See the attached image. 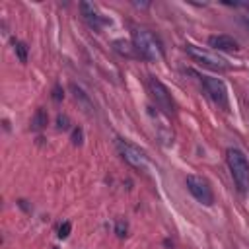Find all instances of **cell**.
<instances>
[{
	"instance_id": "obj_8",
	"label": "cell",
	"mask_w": 249,
	"mask_h": 249,
	"mask_svg": "<svg viewBox=\"0 0 249 249\" xmlns=\"http://www.w3.org/2000/svg\"><path fill=\"white\" fill-rule=\"evenodd\" d=\"M148 115H150L152 121L156 123V132H158L160 140H161L163 144H171V142H173V132H171L167 115H163V113L158 111L156 107H148Z\"/></svg>"
},
{
	"instance_id": "obj_11",
	"label": "cell",
	"mask_w": 249,
	"mask_h": 249,
	"mask_svg": "<svg viewBox=\"0 0 249 249\" xmlns=\"http://www.w3.org/2000/svg\"><path fill=\"white\" fill-rule=\"evenodd\" d=\"M113 49H115L121 56H126V58H134V56H138L136 47H134L130 41H126V39H115V41H113Z\"/></svg>"
},
{
	"instance_id": "obj_19",
	"label": "cell",
	"mask_w": 249,
	"mask_h": 249,
	"mask_svg": "<svg viewBox=\"0 0 249 249\" xmlns=\"http://www.w3.org/2000/svg\"><path fill=\"white\" fill-rule=\"evenodd\" d=\"M62 97H64V93H62V89H60V86H54V88H53V99H54V101H60Z\"/></svg>"
},
{
	"instance_id": "obj_20",
	"label": "cell",
	"mask_w": 249,
	"mask_h": 249,
	"mask_svg": "<svg viewBox=\"0 0 249 249\" xmlns=\"http://www.w3.org/2000/svg\"><path fill=\"white\" fill-rule=\"evenodd\" d=\"M243 8H245V12H243V21H245V25L249 27V4H243Z\"/></svg>"
},
{
	"instance_id": "obj_13",
	"label": "cell",
	"mask_w": 249,
	"mask_h": 249,
	"mask_svg": "<svg viewBox=\"0 0 249 249\" xmlns=\"http://www.w3.org/2000/svg\"><path fill=\"white\" fill-rule=\"evenodd\" d=\"M47 123H49V115L43 107H39L31 117V130H43L47 126Z\"/></svg>"
},
{
	"instance_id": "obj_12",
	"label": "cell",
	"mask_w": 249,
	"mask_h": 249,
	"mask_svg": "<svg viewBox=\"0 0 249 249\" xmlns=\"http://www.w3.org/2000/svg\"><path fill=\"white\" fill-rule=\"evenodd\" d=\"M70 89H72V93H74V99L84 107V111L86 113H91V109H93V105H91V101H89V97L84 93V89L82 88H78L76 84H70Z\"/></svg>"
},
{
	"instance_id": "obj_2",
	"label": "cell",
	"mask_w": 249,
	"mask_h": 249,
	"mask_svg": "<svg viewBox=\"0 0 249 249\" xmlns=\"http://www.w3.org/2000/svg\"><path fill=\"white\" fill-rule=\"evenodd\" d=\"M226 161H228V167H230V173L233 177L235 187L241 193L249 191V161H247V156L239 148H228L226 150Z\"/></svg>"
},
{
	"instance_id": "obj_16",
	"label": "cell",
	"mask_w": 249,
	"mask_h": 249,
	"mask_svg": "<svg viewBox=\"0 0 249 249\" xmlns=\"http://www.w3.org/2000/svg\"><path fill=\"white\" fill-rule=\"evenodd\" d=\"M70 230H72L70 222H62V224L58 226V237H60V239H66V237L70 235Z\"/></svg>"
},
{
	"instance_id": "obj_21",
	"label": "cell",
	"mask_w": 249,
	"mask_h": 249,
	"mask_svg": "<svg viewBox=\"0 0 249 249\" xmlns=\"http://www.w3.org/2000/svg\"><path fill=\"white\" fill-rule=\"evenodd\" d=\"M134 6H136V8H148L150 4H148V2H134Z\"/></svg>"
},
{
	"instance_id": "obj_3",
	"label": "cell",
	"mask_w": 249,
	"mask_h": 249,
	"mask_svg": "<svg viewBox=\"0 0 249 249\" xmlns=\"http://www.w3.org/2000/svg\"><path fill=\"white\" fill-rule=\"evenodd\" d=\"M185 51H187V54H189L195 62H198L200 66H206V68H210V70L228 72V70L231 68L226 58H222L220 54H216V53H212V51H208V49H202V47H196V45H191V43H189V45L185 47Z\"/></svg>"
},
{
	"instance_id": "obj_7",
	"label": "cell",
	"mask_w": 249,
	"mask_h": 249,
	"mask_svg": "<svg viewBox=\"0 0 249 249\" xmlns=\"http://www.w3.org/2000/svg\"><path fill=\"white\" fill-rule=\"evenodd\" d=\"M208 97L222 109H228V88L220 78H212V76H202L200 78Z\"/></svg>"
},
{
	"instance_id": "obj_1",
	"label": "cell",
	"mask_w": 249,
	"mask_h": 249,
	"mask_svg": "<svg viewBox=\"0 0 249 249\" xmlns=\"http://www.w3.org/2000/svg\"><path fill=\"white\" fill-rule=\"evenodd\" d=\"M132 45L136 47V53L140 58L144 60H150V62H156L160 58H163V47L161 43L158 41V37L148 31V29H140L136 27L132 31Z\"/></svg>"
},
{
	"instance_id": "obj_9",
	"label": "cell",
	"mask_w": 249,
	"mask_h": 249,
	"mask_svg": "<svg viewBox=\"0 0 249 249\" xmlns=\"http://www.w3.org/2000/svg\"><path fill=\"white\" fill-rule=\"evenodd\" d=\"M80 12H82V18L88 21V25L93 27V29H101V27L111 23V19L103 18L91 2H80Z\"/></svg>"
},
{
	"instance_id": "obj_4",
	"label": "cell",
	"mask_w": 249,
	"mask_h": 249,
	"mask_svg": "<svg viewBox=\"0 0 249 249\" xmlns=\"http://www.w3.org/2000/svg\"><path fill=\"white\" fill-rule=\"evenodd\" d=\"M148 89H150V97L154 99L158 111H161L163 115H171L173 113V99H171V93L169 89L156 78V76H150L148 80Z\"/></svg>"
},
{
	"instance_id": "obj_10",
	"label": "cell",
	"mask_w": 249,
	"mask_h": 249,
	"mask_svg": "<svg viewBox=\"0 0 249 249\" xmlns=\"http://www.w3.org/2000/svg\"><path fill=\"white\" fill-rule=\"evenodd\" d=\"M208 45L212 49H216V51H226V53H237L239 51V43L231 35H226V33L210 35L208 37Z\"/></svg>"
},
{
	"instance_id": "obj_5",
	"label": "cell",
	"mask_w": 249,
	"mask_h": 249,
	"mask_svg": "<svg viewBox=\"0 0 249 249\" xmlns=\"http://www.w3.org/2000/svg\"><path fill=\"white\" fill-rule=\"evenodd\" d=\"M115 146H117L119 154L123 156V160H124L128 165H132V167H136V169H144V167H146L148 158H146V152H144L142 148H138L136 144H132V142H128V140H124V138H117V140H115Z\"/></svg>"
},
{
	"instance_id": "obj_6",
	"label": "cell",
	"mask_w": 249,
	"mask_h": 249,
	"mask_svg": "<svg viewBox=\"0 0 249 249\" xmlns=\"http://www.w3.org/2000/svg\"><path fill=\"white\" fill-rule=\"evenodd\" d=\"M187 189L189 193L204 206H210L214 202V193L210 183L200 175H187Z\"/></svg>"
},
{
	"instance_id": "obj_18",
	"label": "cell",
	"mask_w": 249,
	"mask_h": 249,
	"mask_svg": "<svg viewBox=\"0 0 249 249\" xmlns=\"http://www.w3.org/2000/svg\"><path fill=\"white\" fill-rule=\"evenodd\" d=\"M115 231H117V235H119V237H124V235H126V222H123V220H117Z\"/></svg>"
},
{
	"instance_id": "obj_15",
	"label": "cell",
	"mask_w": 249,
	"mask_h": 249,
	"mask_svg": "<svg viewBox=\"0 0 249 249\" xmlns=\"http://www.w3.org/2000/svg\"><path fill=\"white\" fill-rule=\"evenodd\" d=\"M56 128H58V130H68V128H70V119H68V115H64V113H58V115H56Z\"/></svg>"
},
{
	"instance_id": "obj_17",
	"label": "cell",
	"mask_w": 249,
	"mask_h": 249,
	"mask_svg": "<svg viewBox=\"0 0 249 249\" xmlns=\"http://www.w3.org/2000/svg\"><path fill=\"white\" fill-rule=\"evenodd\" d=\"M84 142V132H82V128H74L72 130V144L74 146H80Z\"/></svg>"
},
{
	"instance_id": "obj_14",
	"label": "cell",
	"mask_w": 249,
	"mask_h": 249,
	"mask_svg": "<svg viewBox=\"0 0 249 249\" xmlns=\"http://www.w3.org/2000/svg\"><path fill=\"white\" fill-rule=\"evenodd\" d=\"M14 51L19 58V62H27V45L21 41H14Z\"/></svg>"
}]
</instances>
